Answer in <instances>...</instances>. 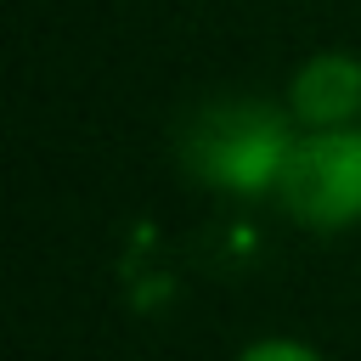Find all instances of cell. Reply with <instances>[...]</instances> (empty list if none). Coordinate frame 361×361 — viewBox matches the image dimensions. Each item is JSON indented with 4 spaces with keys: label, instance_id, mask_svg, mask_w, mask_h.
<instances>
[{
    "label": "cell",
    "instance_id": "6da1fadb",
    "mask_svg": "<svg viewBox=\"0 0 361 361\" xmlns=\"http://www.w3.org/2000/svg\"><path fill=\"white\" fill-rule=\"evenodd\" d=\"M293 135H288V118L265 102H214L203 107L186 135H180V158L186 169L203 180V186H220V192H265L276 186L282 175V158H288Z\"/></svg>",
    "mask_w": 361,
    "mask_h": 361
},
{
    "label": "cell",
    "instance_id": "7a4b0ae2",
    "mask_svg": "<svg viewBox=\"0 0 361 361\" xmlns=\"http://www.w3.org/2000/svg\"><path fill=\"white\" fill-rule=\"evenodd\" d=\"M271 192L310 231H344L350 220H361V130L327 124L293 135Z\"/></svg>",
    "mask_w": 361,
    "mask_h": 361
},
{
    "label": "cell",
    "instance_id": "3957f363",
    "mask_svg": "<svg viewBox=\"0 0 361 361\" xmlns=\"http://www.w3.org/2000/svg\"><path fill=\"white\" fill-rule=\"evenodd\" d=\"M288 107L305 130H327V124H350L361 113V62L355 56H310L293 85H288Z\"/></svg>",
    "mask_w": 361,
    "mask_h": 361
},
{
    "label": "cell",
    "instance_id": "277c9868",
    "mask_svg": "<svg viewBox=\"0 0 361 361\" xmlns=\"http://www.w3.org/2000/svg\"><path fill=\"white\" fill-rule=\"evenodd\" d=\"M237 361H322L310 344H299V338H259V344H248Z\"/></svg>",
    "mask_w": 361,
    "mask_h": 361
}]
</instances>
